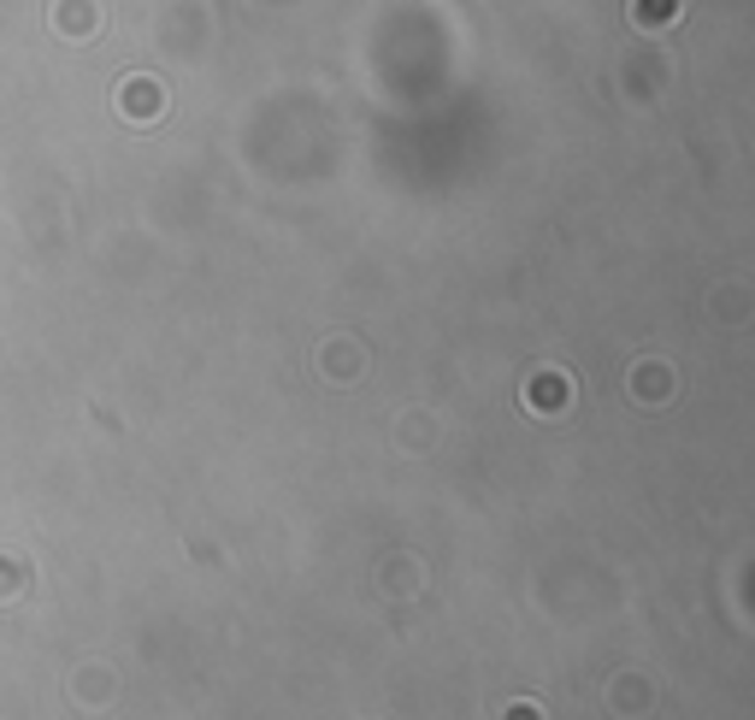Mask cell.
Here are the masks:
<instances>
[{"label":"cell","instance_id":"1","mask_svg":"<svg viewBox=\"0 0 755 720\" xmlns=\"http://www.w3.org/2000/svg\"><path fill=\"white\" fill-rule=\"evenodd\" d=\"M124 112L136 124H154V112H159V89L154 83H124Z\"/></svg>","mask_w":755,"mask_h":720},{"label":"cell","instance_id":"2","mask_svg":"<svg viewBox=\"0 0 755 720\" xmlns=\"http://www.w3.org/2000/svg\"><path fill=\"white\" fill-rule=\"evenodd\" d=\"M673 12H679V0H637V24H644V31H661Z\"/></svg>","mask_w":755,"mask_h":720}]
</instances>
